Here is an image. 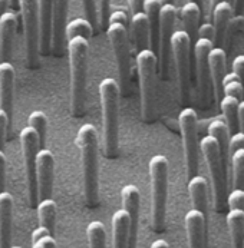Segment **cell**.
Masks as SVG:
<instances>
[{"instance_id":"7bdbcfd3","label":"cell","mask_w":244,"mask_h":248,"mask_svg":"<svg viewBox=\"0 0 244 248\" xmlns=\"http://www.w3.org/2000/svg\"><path fill=\"white\" fill-rule=\"evenodd\" d=\"M231 68H233V72L240 78V82L243 83L244 88V55H239L237 58H234Z\"/></svg>"},{"instance_id":"4dcf8cb0","label":"cell","mask_w":244,"mask_h":248,"mask_svg":"<svg viewBox=\"0 0 244 248\" xmlns=\"http://www.w3.org/2000/svg\"><path fill=\"white\" fill-rule=\"evenodd\" d=\"M209 135L218 142L223 159L226 162L227 156H228V140H230V129H228L227 124L220 119L212 121L209 125Z\"/></svg>"},{"instance_id":"cb8c5ba5","label":"cell","mask_w":244,"mask_h":248,"mask_svg":"<svg viewBox=\"0 0 244 248\" xmlns=\"http://www.w3.org/2000/svg\"><path fill=\"white\" fill-rule=\"evenodd\" d=\"M188 192L194 210L200 211L206 218L209 217V184L201 175H194L188 179Z\"/></svg>"},{"instance_id":"836d02e7","label":"cell","mask_w":244,"mask_h":248,"mask_svg":"<svg viewBox=\"0 0 244 248\" xmlns=\"http://www.w3.org/2000/svg\"><path fill=\"white\" fill-rule=\"evenodd\" d=\"M89 248H106V231L101 221H92L86 228Z\"/></svg>"},{"instance_id":"4fadbf2b","label":"cell","mask_w":244,"mask_h":248,"mask_svg":"<svg viewBox=\"0 0 244 248\" xmlns=\"http://www.w3.org/2000/svg\"><path fill=\"white\" fill-rule=\"evenodd\" d=\"M53 175H55L53 154L46 148H40L36 154V181H37L39 201L52 197Z\"/></svg>"},{"instance_id":"f1b7e54d","label":"cell","mask_w":244,"mask_h":248,"mask_svg":"<svg viewBox=\"0 0 244 248\" xmlns=\"http://www.w3.org/2000/svg\"><path fill=\"white\" fill-rule=\"evenodd\" d=\"M226 222L231 237L233 248H243L244 244V211L243 210H230Z\"/></svg>"},{"instance_id":"6125c7cd","label":"cell","mask_w":244,"mask_h":248,"mask_svg":"<svg viewBox=\"0 0 244 248\" xmlns=\"http://www.w3.org/2000/svg\"><path fill=\"white\" fill-rule=\"evenodd\" d=\"M243 248H244V244H243Z\"/></svg>"},{"instance_id":"d590c367","label":"cell","mask_w":244,"mask_h":248,"mask_svg":"<svg viewBox=\"0 0 244 248\" xmlns=\"http://www.w3.org/2000/svg\"><path fill=\"white\" fill-rule=\"evenodd\" d=\"M65 35H66V39L75 37V36H82V37L89 40V37L94 35V29L86 19L78 17V19H73L72 22L66 25Z\"/></svg>"},{"instance_id":"5bb4252c","label":"cell","mask_w":244,"mask_h":248,"mask_svg":"<svg viewBox=\"0 0 244 248\" xmlns=\"http://www.w3.org/2000/svg\"><path fill=\"white\" fill-rule=\"evenodd\" d=\"M69 0H52V42L50 52L55 56H62L66 45V16Z\"/></svg>"},{"instance_id":"83f0119b","label":"cell","mask_w":244,"mask_h":248,"mask_svg":"<svg viewBox=\"0 0 244 248\" xmlns=\"http://www.w3.org/2000/svg\"><path fill=\"white\" fill-rule=\"evenodd\" d=\"M179 16L184 25V32L188 35L191 43L197 40V31L200 26V17H201V7L193 1L185 3L181 10H179Z\"/></svg>"},{"instance_id":"680465c9","label":"cell","mask_w":244,"mask_h":248,"mask_svg":"<svg viewBox=\"0 0 244 248\" xmlns=\"http://www.w3.org/2000/svg\"><path fill=\"white\" fill-rule=\"evenodd\" d=\"M190 1H193V3H195V4H198L200 7L203 6V0H190Z\"/></svg>"},{"instance_id":"2e32d148","label":"cell","mask_w":244,"mask_h":248,"mask_svg":"<svg viewBox=\"0 0 244 248\" xmlns=\"http://www.w3.org/2000/svg\"><path fill=\"white\" fill-rule=\"evenodd\" d=\"M214 47V43L209 39L198 37L194 42V56H195V73H197V85L198 93L203 101H207L210 85L209 71V53Z\"/></svg>"},{"instance_id":"603a6c76","label":"cell","mask_w":244,"mask_h":248,"mask_svg":"<svg viewBox=\"0 0 244 248\" xmlns=\"http://www.w3.org/2000/svg\"><path fill=\"white\" fill-rule=\"evenodd\" d=\"M212 17V26H214V43L220 45L224 42V37L227 33V29L230 26L231 17H233V6L230 1H221L211 10Z\"/></svg>"},{"instance_id":"f6af8a7d","label":"cell","mask_w":244,"mask_h":248,"mask_svg":"<svg viewBox=\"0 0 244 248\" xmlns=\"http://www.w3.org/2000/svg\"><path fill=\"white\" fill-rule=\"evenodd\" d=\"M32 248H56V241L53 235H45L32 244Z\"/></svg>"},{"instance_id":"e0dca14e","label":"cell","mask_w":244,"mask_h":248,"mask_svg":"<svg viewBox=\"0 0 244 248\" xmlns=\"http://www.w3.org/2000/svg\"><path fill=\"white\" fill-rule=\"evenodd\" d=\"M15 68L10 62H0V109L7 115L9 124L13 119Z\"/></svg>"},{"instance_id":"e575fe53","label":"cell","mask_w":244,"mask_h":248,"mask_svg":"<svg viewBox=\"0 0 244 248\" xmlns=\"http://www.w3.org/2000/svg\"><path fill=\"white\" fill-rule=\"evenodd\" d=\"M29 126L37 134L39 145L43 146L46 141V134H48V116L43 110H33L29 118H28Z\"/></svg>"},{"instance_id":"8992f818","label":"cell","mask_w":244,"mask_h":248,"mask_svg":"<svg viewBox=\"0 0 244 248\" xmlns=\"http://www.w3.org/2000/svg\"><path fill=\"white\" fill-rule=\"evenodd\" d=\"M200 151L206 159L211 178L212 200L215 211H223L227 204V177H226V162L223 159L220 145L212 137H204L200 142Z\"/></svg>"},{"instance_id":"b9f144b4","label":"cell","mask_w":244,"mask_h":248,"mask_svg":"<svg viewBox=\"0 0 244 248\" xmlns=\"http://www.w3.org/2000/svg\"><path fill=\"white\" fill-rule=\"evenodd\" d=\"M9 126V118L7 115L0 109V151H3L4 142H6V131Z\"/></svg>"},{"instance_id":"d6986e66","label":"cell","mask_w":244,"mask_h":248,"mask_svg":"<svg viewBox=\"0 0 244 248\" xmlns=\"http://www.w3.org/2000/svg\"><path fill=\"white\" fill-rule=\"evenodd\" d=\"M39 16V55L50 53L52 42V0H37Z\"/></svg>"},{"instance_id":"7a4b0ae2","label":"cell","mask_w":244,"mask_h":248,"mask_svg":"<svg viewBox=\"0 0 244 248\" xmlns=\"http://www.w3.org/2000/svg\"><path fill=\"white\" fill-rule=\"evenodd\" d=\"M66 49L70 69V109L73 116H82L86 99L89 40L82 36L66 39Z\"/></svg>"},{"instance_id":"d4e9b609","label":"cell","mask_w":244,"mask_h":248,"mask_svg":"<svg viewBox=\"0 0 244 248\" xmlns=\"http://www.w3.org/2000/svg\"><path fill=\"white\" fill-rule=\"evenodd\" d=\"M112 248H128L130 217L122 208L112 215Z\"/></svg>"},{"instance_id":"44dd1931","label":"cell","mask_w":244,"mask_h":248,"mask_svg":"<svg viewBox=\"0 0 244 248\" xmlns=\"http://www.w3.org/2000/svg\"><path fill=\"white\" fill-rule=\"evenodd\" d=\"M207 218L197 210H190L185 214V231L188 248H206Z\"/></svg>"},{"instance_id":"f5cc1de1","label":"cell","mask_w":244,"mask_h":248,"mask_svg":"<svg viewBox=\"0 0 244 248\" xmlns=\"http://www.w3.org/2000/svg\"><path fill=\"white\" fill-rule=\"evenodd\" d=\"M234 80H240V78H239L234 72L226 73V76H224V79H223V85H224V83H228V82H234Z\"/></svg>"},{"instance_id":"d6a6232c","label":"cell","mask_w":244,"mask_h":248,"mask_svg":"<svg viewBox=\"0 0 244 248\" xmlns=\"http://www.w3.org/2000/svg\"><path fill=\"white\" fill-rule=\"evenodd\" d=\"M231 174H233V189H244V148L237 149L230 155Z\"/></svg>"},{"instance_id":"ee69618b","label":"cell","mask_w":244,"mask_h":248,"mask_svg":"<svg viewBox=\"0 0 244 248\" xmlns=\"http://www.w3.org/2000/svg\"><path fill=\"white\" fill-rule=\"evenodd\" d=\"M203 37V39H209L214 43V26L211 23H203L201 26H198L197 31V39Z\"/></svg>"},{"instance_id":"7402d4cb","label":"cell","mask_w":244,"mask_h":248,"mask_svg":"<svg viewBox=\"0 0 244 248\" xmlns=\"http://www.w3.org/2000/svg\"><path fill=\"white\" fill-rule=\"evenodd\" d=\"M13 228V197L3 191L0 192V248L12 246Z\"/></svg>"},{"instance_id":"9f6ffc18","label":"cell","mask_w":244,"mask_h":248,"mask_svg":"<svg viewBox=\"0 0 244 248\" xmlns=\"http://www.w3.org/2000/svg\"><path fill=\"white\" fill-rule=\"evenodd\" d=\"M221 1H228V0H210V7H211V10H212L218 3H221Z\"/></svg>"},{"instance_id":"ffe728a7","label":"cell","mask_w":244,"mask_h":248,"mask_svg":"<svg viewBox=\"0 0 244 248\" xmlns=\"http://www.w3.org/2000/svg\"><path fill=\"white\" fill-rule=\"evenodd\" d=\"M16 28L17 19L13 12H4L0 15V62H10Z\"/></svg>"},{"instance_id":"f907efd6","label":"cell","mask_w":244,"mask_h":248,"mask_svg":"<svg viewBox=\"0 0 244 248\" xmlns=\"http://www.w3.org/2000/svg\"><path fill=\"white\" fill-rule=\"evenodd\" d=\"M237 121H239V128L244 134V101L242 99L239 102V108H237Z\"/></svg>"},{"instance_id":"8d00e7d4","label":"cell","mask_w":244,"mask_h":248,"mask_svg":"<svg viewBox=\"0 0 244 248\" xmlns=\"http://www.w3.org/2000/svg\"><path fill=\"white\" fill-rule=\"evenodd\" d=\"M82 1V7H83V13H85V19L91 23L94 33L98 29V6L95 0H81Z\"/></svg>"},{"instance_id":"ba28073f","label":"cell","mask_w":244,"mask_h":248,"mask_svg":"<svg viewBox=\"0 0 244 248\" xmlns=\"http://www.w3.org/2000/svg\"><path fill=\"white\" fill-rule=\"evenodd\" d=\"M182 149H184V161H185V171L187 178H193L198 172V152H200V142H198V119L197 113L193 108H184L178 116Z\"/></svg>"},{"instance_id":"6da1fadb","label":"cell","mask_w":244,"mask_h":248,"mask_svg":"<svg viewBox=\"0 0 244 248\" xmlns=\"http://www.w3.org/2000/svg\"><path fill=\"white\" fill-rule=\"evenodd\" d=\"M99 140L92 124H83L76 135V145L81 154L83 195L86 205L95 208L99 204Z\"/></svg>"},{"instance_id":"1f68e13d","label":"cell","mask_w":244,"mask_h":248,"mask_svg":"<svg viewBox=\"0 0 244 248\" xmlns=\"http://www.w3.org/2000/svg\"><path fill=\"white\" fill-rule=\"evenodd\" d=\"M239 99L230 95H224L220 99V108L223 115L226 116L227 121V126L230 129V134L237 132V126H239V121H237V108H239Z\"/></svg>"},{"instance_id":"484cf974","label":"cell","mask_w":244,"mask_h":248,"mask_svg":"<svg viewBox=\"0 0 244 248\" xmlns=\"http://www.w3.org/2000/svg\"><path fill=\"white\" fill-rule=\"evenodd\" d=\"M161 0H145L144 1V13L148 19L149 26V43L151 50L158 52V37H160V12H161Z\"/></svg>"},{"instance_id":"8fae6325","label":"cell","mask_w":244,"mask_h":248,"mask_svg":"<svg viewBox=\"0 0 244 248\" xmlns=\"http://www.w3.org/2000/svg\"><path fill=\"white\" fill-rule=\"evenodd\" d=\"M177 7L175 4H163L160 12V37H158V69L163 79L168 78L171 59V37L174 33Z\"/></svg>"},{"instance_id":"6f0895ef","label":"cell","mask_w":244,"mask_h":248,"mask_svg":"<svg viewBox=\"0 0 244 248\" xmlns=\"http://www.w3.org/2000/svg\"><path fill=\"white\" fill-rule=\"evenodd\" d=\"M163 4H175V0H161Z\"/></svg>"},{"instance_id":"94428289","label":"cell","mask_w":244,"mask_h":248,"mask_svg":"<svg viewBox=\"0 0 244 248\" xmlns=\"http://www.w3.org/2000/svg\"><path fill=\"white\" fill-rule=\"evenodd\" d=\"M15 1H17V0H12V3H15Z\"/></svg>"},{"instance_id":"91938a15","label":"cell","mask_w":244,"mask_h":248,"mask_svg":"<svg viewBox=\"0 0 244 248\" xmlns=\"http://www.w3.org/2000/svg\"><path fill=\"white\" fill-rule=\"evenodd\" d=\"M10 248H22V247H17V246H13V247H12V246H10Z\"/></svg>"},{"instance_id":"7dc6e473","label":"cell","mask_w":244,"mask_h":248,"mask_svg":"<svg viewBox=\"0 0 244 248\" xmlns=\"http://www.w3.org/2000/svg\"><path fill=\"white\" fill-rule=\"evenodd\" d=\"M111 22H118V23H122V25H125V26L130 28V25H128V16H127V13L124 10H115V12H112L111 16H109V23Z\"/></svg>"},{"instance_id":"277c9868","label":"cell","mask_w":244,"mask_h":248,"mask_svg":"<svg viewBox=\"0 0 244 248\" xmlns=\"http://www.w3.org/2000/svg\"><path fill=\"white\" fill-rule=\"evenodd\" d=\"M168 159L164 155H154L149 159L148 170L151 178V224L155 232H163L165 228L167 198H168Z\"/></svg>"},{"instance_id":"ab89813d","label":"cell","mask_w":244,"mask_h":248,"mask_svg":"<svg viewBox=\"0 0 244 248\" xmlns=\"http://www.w3.org/2000/svg\"><path fill=\"white\" fill-rule=\"evenodd\" d=\"M223 95H230V96H234L239 101H242L244 95L243 83L240 80H234V82L224 83L223 85Z\"/></svg>"},{"instance_id":"681fc988","label":"cell","mask_w":244,"mask_h":248,"mask_svg":"<svg viewBox=\"0 0 244 248\" xmlns=\"http://www.w3.org/2000/svg\"><path fill=\"white\" fill-rule=\"evenodd\" d=\"M144 1L145 0H128V6H130L132 15L144 12Z\"/></svg>"},{"instance_id":"f35d334b","label":"cell","mask_w":244,"mask_h":248,"mask_svg":"<svg viewBox=\"0 0 244 248\" xmlns=\"http://www.w3.org/2000/svg\"><path fill=\"white\" fill-rule=\"evenodd\" d=\"M227 205L230 210H243L244 211V189H233L227 195Z\"/></svg>"},{"instance_id":"f546056e","label":"cell","mask_w":244,"mask_h":248,"mask_svg":"<svg viewBox=\"0 0 244 248\" xmlns=\"http://www.w3.org/2000/svg\"><path fill=\"white\" fill-rule=\"evenodd\" d=\"M37 210V218H39V225L45 227L49 230V232L53 235L55 234V222H56V213L58 207L56 202L52 198L40 200L36 205Z\"/></svg>"},{"instance_id":"3957f363","label":"cell","mask_w":244,"mask_h":248,"mask_svg":"<svg viewBox=\"0 0 244 248\" xmlns=\"http://www.w3.org/2000/svg\"><path fill=\"white\" fill-rule=\"evenodd\" d=\"M119 85L114 78H105L99 83V98L102 109L104 155L109 159L119 152Z\"/></svg>"},{"instance_id":"ac0fdd59","label":"cell","mask_w":244,"mask_h":248,"mask_svg":"<svg viewBox=\"0 0 244 248\" xmlns=\"http://www.w3.org/2000/svg\"><path fill=\"white\" fill-rule=\"evenodd\" d=\"M227 68V55L223 47H212L209 53L210 80L214 88V96L217 101L223 98V79L226 76Z\"/></svg>"},{"instance_id":"bcb514c9","label":"cell","mask_w":244,"mask_h":248,"mask_svg":"<svg viewBox=\"0 0 244 248\" xmlns=\"http://www.w3.org/2000/svg\"><path fill=\"white\" fill-rule=\"evenodd\" d=\"M6 186V155L0 151V192L4 191Z\"/></svg>"},{"instance_id":"5b68a950","label":"cell","mask_w":244,"mask_h":248,"mask_svg":"<svg viewBox=\"0 0 244 248\" xmlns=\"http://www.w3.org/2000/svg\"><path fill=\"white\" fill-rule=\"evenodd\" d=\"M158 69L157 53L149 47L137 53V72L140 82L141 116L142 121L151 122L155 118V76Z\"/></svg>"},{"instance_id":"11a10c76","label":"cell","mask_w":244,"mask_h":248,"mask_svg":"<svg viewBox=\"0 0 244 248\" xmlns=\"http://www.w3.org/2000/svg\"><path fill=\"white\" fill-rule=\"evenodd\" d=\"M9 3H10V0H0V15L4 13V9L9 6Z\"/></svg>"},{"instance_id":"9c48e42d","label":"cell","mask_w":244,"mask_h":248,"mask_svg":"<svg viewBox=\"0 0 244 248\" xmlns=\"http://www.w3.org/2000/svg\"><path fill=\"white\" fill-rule=\"evenodd\" d=\"M25 37V59L29 69L39 66V16L37 0H17Z\"/></svg>"},{"instance_id":"52a82bcc","label":"cell","mask_w":244,"mask_h":248,"mask_svg":"<svg viewBox=\"0 0 244 248\" xmlns=\"http://www.w3.org/2000/svg\"><path fill=\"white\" fill-rule=\"evenodd\" d=\"M106 35L109 37L115 55L119 92L127 93L131 79V47H130L128 26L118 22H111L106 29Z\"/></svg>"},{"instance_id":"74e56055","label":"cell","mask_w":244,"mask_h":248,"mask_svg":"<svg viewBox=\"0 0 244 248\" xmlns=\"http://www.w3.org/2000/svg\"><path fill=\"white\" fill-rule=\"evenodd\" d=\"M111 0H99L98 7V25L102 31H106L109 26V16H111Z\"/></svg>"},{"instance_id":"60d3db41","label":"cell","mask_w":244,"mask_h":248,"mask_svg":"<svg viewBox=\"0 0 244 248\" xmlns=\"http://www.w3.org/2000/svg\"><path fill=\"white\" fill-rule=\"evenodd\" d=\"M242 148H244V134L242 131H237L228 140V156L233 152H236L237 149H242Z\"/></svg>"},{"instance_id":"c3c4849f","label":"cell","mask_w":244,"mask_h":248,"mask_svg":"<svg viewBox=\"0 0 244 248\" xmlns=\"http://www.w3.org/2000/svg\"><path fill=\"white\" fill-rule=\"evenodd\" d=\"M45 235H52V234L49 232V230H48V228H45V227L39 225L37 228L33 230V232H32V244L36 243L37 240H40L42 237H45Z\"/></svg>"},{"instance_id":"db71d44e","label":"cell","mask_w":244,"mask_h":248,"mask_svg":"<svg viewBox=\"0 0 244 248\" xmlns=\"http://www.w3.org/2000/svg\"><path fill=\"white\" fill-rule=\"evenodd\" d=\"M151 248H170L168 243L164 241V240H155L152 244H151Z\"/></svg>"},{"instance_id":"9a60e30c","label":"cell","mask_w":244,"mask_h":248,"mask_svg":"<svg viewBox=\"0 0 244 248\" xmlns=\"http://www.w3.org/2000/svg\"><path fill=\"white\" fill-rule=\"evenodd\" d=\"M122 207L130 217V235H128V248H137L138 238V227H140V211H141V194L140 189L128 184L121 189Z\"/></svg>"},{"instance_id":"4316f807","label":"cell","mask_w":244,"mask_h":248,"mask_svg":"<svg viewBox=\"0 0 244 248\" xmlns=\"http://www.w3.org/2000/svg\"><path fill=\"white\" fill-rule=\"evenodd\" d=\"M130 29H131V36H132L137 53L142 49H146L149 43V26H148L146 15L144 12L132 15Z\"/></svg>"},{"instance_id":"30bf717a","label":"cell","mask_w":244,"mask_h":248,"mask_svg":"<svg viewBox=\"0 0 244 248\" xmlns=\"http://www.w3.org/2000/svg\"><path fill=\"white\" fill-rule=\"evenodd\" d=\"M171 55L174 58L179 96L182 102L190 99V55H191V40L184 31H177L171 37Z\"/></svg>"},{"instance_id":"7c38bea8","label":"cell","mask_w":244,"mask_h":248,"mask_svg":"<svg viewBox=\"0 0 244 248\" xmlns=\"http://www.w3.org/2000/svg\"><path fill=\"white\" fill-rule=\"evenodd\" d=\"M20 145H22L25 174H26V182H28L29 204L32 208H36V205L39 202L37 181H36V154H37L40 145H39L37 134L29 125L20 131Z\"/></svg>"},{"instance_id":"816d5d0a","label":"cell","mask_w":244,"mask_h":248,"mask_svg":"<svg viewBox=\"0 0 244 248\" xmlns=\"http://www.w3.org/2000/svg\"><path fill=\"white\" fill-rule=\"evenodd\" d=\"M243 12H244V0H234L233 13H236V16H240Z\"/></svg>"}]
</instances>
